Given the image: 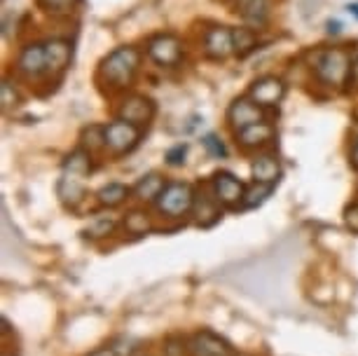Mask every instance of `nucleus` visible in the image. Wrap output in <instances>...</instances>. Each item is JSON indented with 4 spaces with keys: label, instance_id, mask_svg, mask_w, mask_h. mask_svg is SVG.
<instances>
[{
    "label": "nucleus",
    "instance_id": "nucleus-1",
    "mask_svg": "<svg viewBox=\"0 0 358 356\" xmlns=\"http://www.w3.org/2000/svg\"><path fill=\"white\" fill-rule=\"evenodd\" d=\"M141 64V52L136 47H117L101 62V78L115 90H124L131 85Z\"/></svg>",
    "mask_w": 358,
    "mask_h": 356
},
{
    "label": "nucleus",
    "instance_id": "nucleus-2",
    "mask_svg": "<svg viewBox=\"0 0 358 356\" xmlns=\"http://www.w3.org/2000/svg\"><path fill=\"white\" fill-rule=\"evenodd\" d=\"M351 64H354V59H351L347 50L333 47V50L319 52V57L314 62V71L326 85L342 87L351 80Z\"/></svg>",
    "mask_w": 358,
    "mask_h": 356
},
{
    "label": "nucleus",
    "instance_id": "nucleus-3",
    "mask_svg": "<svg viewBox=\"0 0 358 356\" xmlns=\"http://www.w3.org/2000/svg\"><path fill=\"white\" fill-rule=\"evenodd\" d=\"M194 197H197V194L192 192V187L187 183H169L159 194L157 209L164 213V216H171V218L185 216L194 206Z\"/></svg>",
    "mask_w": 358,
    "mask_h": 356
},
{
    "label": "nucleus",
    "instance_id": "nucleus-4",
    "mask_svg": "<svg viewBox=\"0 0 358 356\" xmlns=\"http://www.w3.org/2000/svg\"><path fill=\"white\" fill-rule=\"evenodd\" d=\"M103 138H106V148L113 152V155H127L134 148L138 145L141 131L136 124L127 122V120H115V122L103 127Z\"/></svg>",
    "mask_w": 358,
    "mask_h": 356
},
{
    "label": "nucleus",
    "instance_id": "nucleus-5",
    "mask_svg": "<svg viewBox=\"0 0 358 356\" xmlns=\"http://www.w3.org/2000/svg\"><path fill=\"white\" fill-rule=\"evenodd\" d=\"M213 194L215 199L220 201L222 206H229V209H234V206H241V201H244V194H246V185L241 183L239 178L232 176L229 171H218L213 176Z\"/></svg>",
    "mask_w": 358,
    "mask_h": 356
},
{
    "label": "nucleus",
    "instance_id": "nucleus-6",
    "mask_svg": "<svg viewBox=\"0 0 358 356\" xmlns=\"http://www.w3.org/2000/svg\"><path fill=\"white\" fill-rule=\"evenodd\" d=\"M180 55H183L180 40L176 36H169V33L155 36L150 43H148V57H150L152 62H157L159 66H176L180 62Z\"/></svg>",
    "mask_w": 358,
    "mask_h": 356
},
{
    "label": "nucleus",
    "instance_id": "nucleus-7",
    "mask_svg": "<svg viewBox=\"0 0 358 356\" xmlns=\"http://www.w3.org/2000/svg\"><path fill=\"white\" fill-rule=\"evenodd\" d=\"M262 120H265L262 108L255 104L253 99H236L227 111V122L236 134H239L241 129H246V127H253V124L262 122Z\"/></svg>",
    "mask_w": 358,
    "mask_h": 356
},
{
    "label": "nucleus",
    "instance_id": "nucleus-8",
    "mask_svg": "<svg viewBox=\"0 0 358 356\" xmlns=\"http://www.w3.org/2000/svg\"><path fill=\"white\" fill-rule=\"evenodd\" d=\"M283 94H286V85H283L279 78L265 76L251 85L248 99H253L260 108H272V106H276L283 99Z\"/></svg>",
    "mask_w": 358,
    "mask_h": 356
},
{
    "label": "nucleus",
    "instance_id": "nucleus-9",
    "mask_svg": "<svg viewBox=\"0 0 358 356\" xmlns=\"http://www.w3.org/2000/svg\"><path fill=\"white\" fill-rule=\"evenodd\" d=\"M187 349H190L192 356H236L234 349L229 347V342L211 331L194 333Z\"/></svg>",
    "mask_w": 358,
    "mask_h": 356
},
{
    "label": "nucleus",
    "instance_id": "nucleus-10",
    "mask_svg": "<svg viewBox=\"0 0 358 356\" xmlns=\"http://www.w3.org/2000/svg\"><path fill=\"white\" fill-rule=\"evenodd\" d=\"M204 52L208 59L222 62L234 52V31H229L227 26H215L206 33L204 38Z\"/></svg>",
    "mask_w": 358,
    "mask_h": 356
},
{
    "label": "nucleus",
    "instance_id": "nucleus-11",
    "mask_svg": "<svg viewBox=\"0 0 358 356\" xmlns=\"http://www.w3.org/2000/svg\"><path fill=\"white\" fill-rule=\"evenodd\" d=\"M155 115V104L150 99L145 97H138V94H131L122 101L120 106V120H127L131 124H143V122H150Z\"/></svg>",
    "mask_w": 358,
    "mask_h": 356
},
{
    "label": "nucleus",
    "instance_id": "nucleus-12",
    "mask_svg": "<svg viewBox=\"0 0 358 356\" xmlns=\"http://www.w3.org/2000/svg\"><path fill=\"white\" fill-rule=\"evenodd\" d=\"M19 71L29 78H38L40 73L47 71V57H45V45H26L19 55Z\"/></svg>",
    "mask_w": 358,
    "mask_h": 356
},
{
    "label": "nucleus",
    "instance_id": "nucleus-13",
    "mask_svg": "<svg viewBox=\"0 0 358 356\" xmlns=\"http://www.w3.org/2000/svg\"><path fill=\"white\" fill-rule=\"evenodd\" d=\"M45 57H47V71L59 76L71 64V45L66 40H50L45 45Z\"/></svg>",
    "mask_w": 358,
    "mask_h": 356
},
{
    "label": "nucleus",
    "instance_id": "nucleus-14",
    "mask_svg": "<svg viewBox=\"0 0 358 356\" xmlns=\"http://www.w3.org/2000/svg\"><path fill=\"white\" fill-rule=\"evenodd\" d=\"M274 136V127L269 122H258L253 127H246V129H241L239 134H236V138H239L241 148H246V150H253V148H260L265 145L267 141H272Z\"/></svg>",
    "mask_w": 358,
    "mask_h": 356
},
{
    "label": "nucleus",
    "instance_id": "nucleus-15",
    "mask_svg": "<svg viewBox=\"0 0 358 356\" xmlns=\"http://www.w3.org/2000/svg\"><path fill=\"white\" fill-rule=\"evenodd\" d=\"M251 176L255 183H265V185H274L281 176V166L276 162V157L272 155H260L253 159L251 164Z\"/></svg>",
    "mask_w": 358,
    "mask_h": 356
},
{
    "label": "nucleus",
    "instance_id": "nucleus-16",
    "mask_svg": "<svg viewBox=\"0 0 358 356\" xmlns=\"http://www.w3.org/2000/svg\"><path fill=\"white\" fill-rule=\"evenodd\" d=\"M57 192L59 197L66 206H78L80 201L85 199V185H83V178L80 176H71V173H64L62 180L57 185Z\"/></svg>",
    "mask_w": 358,
    "mask_h": 356
},
{
    "label": "nucleus",
    "instance_id": "nucleus-17",
    "mask_svg": "<svg viewBox=\"0 0 358 356\" xmlns=\"http://www.w3.org/2000/svg\"><path fill=\"white\" fill-rule=\"evenodd\" d=\"M194 216H197V225L201 227H211L215 220H220V201L213 197H206V194H201V199L197 201L194 197Z\"/></svg>",
    "mask_w": 358,
    "mask_h": 356
},
{
    "label": "nucleus",
    "instance_id": "nucleus-18",
    "mask_svg": "<svg viewBox=\"0 0 358 356\" xmlns=\"http://www.w3.org/2000/svg\"><path fill=\"white\" fill-rule=\"evenodd\" d=\"M164 187H166V183L159 173H148V176H143L136 185H134V194H136L141 201H157Z\"/></svg>",
    "mask_w": 358,
    "mask_h": 356
},
{
    "label": "nucleus",
    "instance_id": "nucleus-19",
    "mask_svg": "<svg viewBox=\"0 0 358 356\" xmlns=\"http://www.w3.org/2000/svg\"><path fill=\"white\" fill-rule=\"evenodd\" d=\"M92 171V157H90V150L85 148H78L73 150L64 162V173H71V176H87Z\"/></svg>",
    "mask_w": 358,
    "mask_h": 356
},
{
    "label": "nucleus",
    "instance_id": "nucleus-20",
    "mask_svg": "<svg viewBox=\"0 0 358 356\" xmlns=\"http://www.w3.org/2000/svg\"><path fill=\"white\" fill-rule=\"evenodd\" d=\"M241 17H244V22L248 26L260 29V26H265L267 19H269V3H267V0H251L248 5H244Z\"/></svg>",
    "mask_w": 358,
    "mask_h": 356
},
{
    "label": "nucleus",
    "instance_id": "nucleus-21",
    "mask_svg": "<svg viewBox=\"0 0 358 356\" xmlns=\"http://www.w3.org/2000/svg\"><path fill=\"white\" fill-rule=\"evenodd\" d=\"M96 197L103 206H117L129 197V187L122 185V183H108V185L101 187Z\"/></svg>",
    "mask_w": 358,
    "mask_h": 356
},
{
    "label": "nucleus",
    "instance_id": "nucleus-22",
    "mask_svg": "<svg viewBox=\"0 0 358 356\" xmlns=\"http://www.w3.org/2000/svg\"><path fill=\"white\" fill-rule=\"evenodd\" d=\"M269 192H272V185L253 183L251 187H246L244 201H241V209H255V206H260L262 201L269 197Z\"/></svg>",
    "mask_w": 358,
    "mask_h": 356
},
{
    "label": "nucleus",
    "instance_id": "nucleus-23",
    "mask_svg": "<svg viewBox=\"0 0 358 356\" xmlns=\"http://www.w3.org/2000/svg\"><path fill=\"white\" fill-rule=\"evenodd\" d=\"M115 225H117V218L115 216H96L90 223V227H87V237H106V234H110L115 230Z\"/></svg>",
    "mask_w": 358,
    "mask_h": 356
},
{
    "label": "nucleus",
    "instance_id": "nucleus-24",
    "mask_svg": "<svg viewBox=\"0 0 358 356\" xmlns=\"http://www.w3.org/2000/svg\"><path fill=\"white\" fill-rule=\"evenodd\" d=\"M124 225H127V232H129V234H145L152 227L150 218H148L145 213H141V211L129 213L127 220H124Z\"/></svg>",
    "mask_w": 358,
    "mask_h": 356
},
{
    "label": "nucleus",
    "instance_id": "nucleus-25",
    "mask_svg": "<svg viewBox=\"0 0 358 356\" xmlns=\"http://www.w3.org/2000/svg\"><path fill=\"white\" fill-rule=\"evenodd\" d=\"M255 47V36H253V29H239L234 31V52H239L241 57L248 55Z\"/></svg>",
    "mask_w": 358,
    "mask_h": 356
},
{
    "label": "nucleus",
    "instance_id": "nucleus-26",
    "mask_svg": "<svg viewBox=\"0 0 358 356\" xmlns=\"http://www.w3.org/2000/svg\"><path fill=\"white\" fill-rule=\"evenodd\" d=\"M83 148H85V150L90 148V152L99 150V148H106L103 129H101V127H90V129H85V134H83Z\"/></svg>",
    "mask_w": 358,
    "mask_h": 356
},
{
    "label": "nucleus",
    "instance_id": "nucleus-27",
    "mask_svg": "<svg viewBox=\"0 0 358 356\" xmlns=\"http://www.w3.org/2000/svg\"><path fill=\"white\" fill-rule=\"evenodd\" d=\"M201 143H204V148H206V152L211 157H225L227 155V150H225V143H222V141L215 136V134H208V136H204L201 138Z\"/></svg>",
    "mask_w": 358,
    "mask_h": 356
},
{
    "label": "nucleus",
    "instance_id": "nucleus-28",
    "mask_svg": "<svg viewBox=\"0 0 358 356\" xmlns=\"http://www.w3.org/2000/svg\"><path fill=\"white\" fill-rule=\"evenodd\" d=\"M40 5H43L45 10H50V12H59V15H66V12L73 10L76 0H40Z\"/></svg>",
    "mask_w": 358,
    "mask_h": 356
},
{
    "label": "nucleus",
    "instance_id": "nucleus-29",
    "mask_svg": "<svg viewBox=\"0 0 358 356\" xmlns=\"http://www.w3.org/2000/svg\"><path fill=\"white\" fill-rule=\"evenodd\" d=\"M0 104H3L5 111H10L12 106L19 104V94L10 83H3V94H0Z\"/></svg>",
    "mask_w": 358,
    "mask_h": 356
},
{
    "label": "nucleus",
    "instance_id": "nucleus-30",
    "mask_svg": "<svg viewBox=\"0 0 358 356\" xmlns=\"http://www.w3.org/2000/svg\"><path fill=\"white\" fill-rule=\"evenodd\" d=\"M185 152H187V145H185V143L173 145L171 150L166 152V164H171V166H180V164L185 162Z\"/></svg>",
    "mask_w": 358,
    "mask_h": 356
},
{
    "label": "nucleus",
    "instance_id": "nucleus-31",
    "mask_svg": "<svg viewBox=\"0 0 358 356\" xmlns=\"http://www.w3.org/2000/svg\"><path fill=\"white\" fill-rule=\"evenodd\" d=\"M344 223H347L351 232H358V204L347 209V213H344Z\"/></svg>",
    "mask_w": 358,
    "mask_h": 356
},
{
    "label": "nucleus",
    "instance_id": "nucleus-32",
    "mask_svg": "<svg viewBox=\"0 0 358 356\" xmlns=\"http://www.w3.org/2000/svg\"><path fill=\"white\" fill-rule=\"evenodd\" d=\"M340 31H342V22H337V19H330V22H328V33L337 36Z\"/></svg>",
    "mask_w": 358,
    "mask_h": 356
},
{
    "label": "nucleus",
    "instance_id": "nucleus-33",
    "mask_svg": "<svg viewBox=\"0 0 358 356\" xmlns=\"http://www.w3.org/2000/svg\"><path fill=\"white\" fill-rule=\"evenodd\" d=\"M90 356H117V354H115V349H110V347H103V349H96V352L90 354Z\"/></svg>",
    "mask_w": 358,
    "mask_h": 356
},
{
    "label": "nucleus",
    "instance_id": "nucleus-34",
    "mask_svg": "<svg viewBox=\"0 0 358 356\" xmlns=\"http://www.w3.org/2000/svg\"><path fill=\"white\" fill-rule=\"evenodd\" d=\"M351 83L358 85V57L354 59V64H351Z\"/></svg>",
    "mask_w": 358,
    "mask_h": 356
},
{
    "label": "nucleus",
    "instance_id": "nucleus-35",
    "mask_svg": "<svg viewBox=\"0 0 358 356\" xmlns=\"http://www.w3.org/2000/svg\"><path fill=\"white\" fill-rule=\"evenodd\" d=\"M351 164H354L356 169H358V141L354 143V148H351Z\"/></svg>",
    "mask_w": 358,
    "mask_h": 356
},
{
    "label": "nucleus",
    "instance_id": "nucleus-36",
    "mask_svg": "<svg viewBox=\"0 0 358 356\" xmlns=\"http://www.w3.org/2000/svg\"><path fill=\"white\" fill-rule=\"evenodd\" d=\"M349 12H354V15L358 17V3H354V5H349V8H347Z\"/></svg>",
    "mask_w": 358,
    "mask_h": 356
},
{
    "label": "nucleus",
    "instance_id": "nucleus-37",
    "mask_svg": "<svg viewBox=\"0 0 358 356\" xmlns=\"http://www.w3.org/2000/svg\"><path fill=\"white\" fill-rule=\"evenodd\" d=\"M236 3H239V5H248L251 0H236Z\"/></svg>",
    "mask_w": 358,
    "mask_h": 356
},
{
    "label": "nucleus",
    "instance_id": "nucleus-38",
    "mask_svg": "<svg viewBox=\"0 0 358 356\" xmlns=\"http://www.w3.org/2000/svg\"><path fill=\"white\" fill-rule=\"evenodd\" d=\"M239 356H244V354H239Z\"/></svg>",
    "mask_w": 358,
    "mask_h": 356
}]
</instances>
